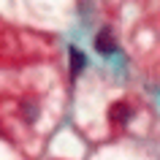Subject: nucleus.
I'll return each mask as SVG.
<instances>
[{"mask_svg": "<svg viewBox=\"0 0 160 160\" xmlns=\"http://www.w3.org/2000/svg\"><path fill=\"white\" fill-rule=\"evenodd\" d=\"M95 49L103 52V54L114 52V35H111L109 30H101V33H98V38H95Z\"/></svg>", "mask_w": 160, "mask_h": 160, "instance_id": "nucleus-1", "label": "nucleus"}, {"mask_svg": "<svg viewBox=\"0 0 160 160\" xmlns=\"http://www.w3.org/2000/svg\"><path fill=\"white\" fill-rule=\"evenodd\" d=\"M82 68H84V54L73 46V49H71V73H73V76L82 73Z\"/></svg>", "mask_w": 160, "mask_h": 160, "instance_id": "nucleus-2", "label": "nucleus"}, {"mask_svg": "<svg viewBox=\"0 0 160 160\" xmlns=\"http://www.w3.org/2000/svg\"><path fill=\"white\" fill-rule=\"evenodd\" d=\"M128 117H130V111H128L125 103H117V106L111 109V119H114V122H125Z\"/></svg>", "mask_w": 160, "mask_h": 160, "instance_id": "nucleus-3", "label": "nucleus"}]
</instances>
